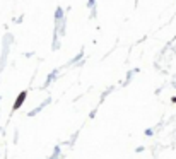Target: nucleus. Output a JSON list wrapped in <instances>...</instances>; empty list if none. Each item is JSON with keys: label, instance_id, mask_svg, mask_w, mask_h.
I'll return each mask as SVG.
<instances>
[{"label": "nucleus", "instance_id": "1", "mask_svg": "<svg viewBox=\"0 0 176 159\" xmlns=\"http://www.w3.org/2000/svg\"><path fill=\"white\" fill-rule=\"evenodd\" d=\"M173 101H174V103H176V98H174V99H173Z\"/></svg>", "mask_w": 176, "mask_h": 159}]
</instances>
